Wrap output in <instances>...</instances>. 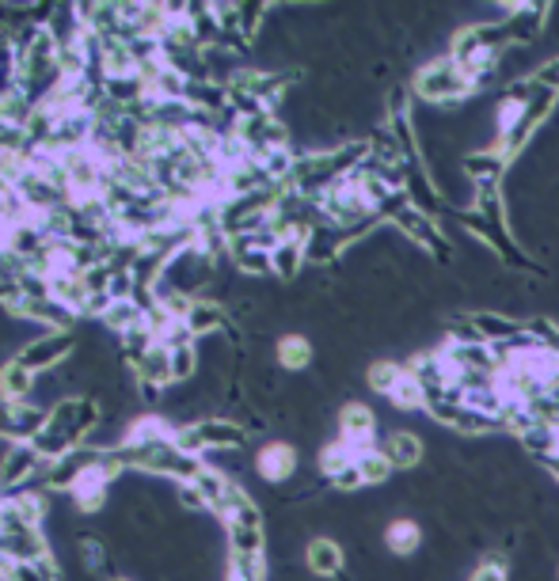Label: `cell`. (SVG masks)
<instances>
[{
	"label": "cell",
	"instance_id": "1",
	"mask_svg": "<svg viewBox=\"0 0 559 581\" xmlns=\"http://www.w3.org/2000/svg\"><path fill=\"white\" fill-rule=\"evenodd\" d=\"M99 422H103V407H99L96 395H65L58 399L50 414H46V426L35 437V449L46 456V460H58V456H69V452L92 445Z\"/></svg>",
	"mask_w": 559,
	"mask_h": 581
},
{
	"label": "cell",
	"instance_id": "2",
	"mask_svg": "<svg viewBox=\"0 0 559 581\" xmlns=\"http://www.w3.org/2000/svg\"><path fill=\"white\" fill-rule=\"evenodd\" d=\"M411 95L426 103V107H434V111H453V107H461L468 103L476 88H472V80L464 73L457 61H449V57H430L423 61L415 73H411Z\"/></svg>",
	"mask_w": 559,
	"mask_h": 581
},
{
	"label": "cell",
	"instance_id": "3",
	"mask_svg": "<svg viewBox=\"0 0 559 581\" xmlns=\"http://www.w3.org/2000/svg\"><path fill=\"white\" fill-rule=\"evenodd\" d=\"M175 441L191 456L206 460L221 452H240L251 441V430L236 418H191V422L175 426Z\"/></svg>",
	"mask_w": 559,
	"mask_h": 581
},
{
	"label": "cell",
	"instance_id": "4",
	"mask_svg": "<svg viewBox=\"0 0 559 581\" xmlns=\"http://www.w3.org/2000/svg\"><path fill=\"white\" fill-rule=\"evenodd\" d=\"M80 350V338L73 331H46V335L31 338L27 346L16 350V361L31 373H50V369H61L65 361H73V354Z\"/></svg>",
	"mask_w": 559,
	"mask_h": 581
},
{
	"label": "cell",
	"instance_id": "5",
	"mask_svg": "<svg viewBox=\"0 0 559 581\" xmlns=\"http://www.w3.org/2000/svg\"><path fill=\"white\" fill-rule=\"evenodd\" d=\"M556 16V4H533V0H521V4H502V27L514 50H529L533 42L544 38L548 31V19Z\"/></svg>",
	"mask_w": 559,
	"mask_h": 581
},
{
	"label": "cell",
	"instance_id": "6",
	"mask_svg": "<svg viewBox=\"0 0 559 581\" xmlns=\"http://www.w3.org/2000/svg\"><path fill=\"white\" fill-rule=\"evenodd\" d=\"M46 456L35 445H8L0 452V494H16V490H31L39 483Z\"/></svg>",
	"mask_w": 559,
	"mask_h": 581
},
{
	"label": "cell",
	"instance_id": "7",
	"mask_svg": "<svg viewBox=\"0 0 559 581\" xmlns=\"http://www.w3.org/2000/svg\"><path fill=\"white\" fill-rule=\"evenodd\" d=\"M46 414H50V407L0 399V441H8V445H35V437L46 426Z\"/></svg>",
	"mask_w": 559,
	"mask_h": 581
},
{
	"label": "cell",
	"instance_id": "8",
	"mask_svg": "<svg viewBox=\"0 0 559 581\" xmlns=\"http://www.w3.org/2000/svg\"><path fill=\"white\" fill-rule=\"evenodd\" d=\"M335 430H339V441H347L354 452H366L373 449L377 441V430H381V418L369 403H343L339 414H335Z\"/></svg>",
	"mask_w": 559,
	"mask_h": 581
},
{
	"label": "cell",
	"instance_id": "9",
	"mask_svg": "<svg viewBox=\"0 0 559 581\" xmlns=\"http://www.w3.org/2000/svg\"><path fill=\"white\" fill-rule=\"evenodd\" d=\"M510 156L499 149V145H491V149H468L461 156V171H464V179L472 183L476 190L483 187H499L506 183V175H510Z\"/></svg>",
	"mask_w": 559,
	"mask_h": 581
},
{
	"label": "cell",
	"instance_id": "10",
	"mask_svg": "<svg viewBox=\"0 0 559 581\" xmlns=\"http://www.w3.org/2000/svg\"><path fill=\"white\" fill-rule=\"evenodd\" d=\"M42 555H54L46 528H0V563L12 566Z\"/></svg>",
	"mask_w": 559,
	"mask_h": 581
},
{
	"label": "cell",
	"instance_id": "11",
	"mask_svg": "<svg viewBox=\"0 0 559 581\" xmlns=\"http://www.w3.org/2000/svg\"><path fill=\"white\" fill-rule=\"evenodd\" d=\"M301 468V460H297V449H293L290 441H267L263 449L255 452V471H259V479L270 483V487H282V483H290L293 475Z\"/></svg>",
	"mask_w": 559,
	"mask_h": 581
},
{
	"label": "cell",
	"instance_id": "12",
	"mask_svg": "<svg viewBox=\"0 0 559 581\" xmlns=\"http://www.w3.org/2000/svg\"><path fill=\"white\" fill-rule=\"evenodd\" d=\"M183 327L194 335V342H198V338H213V335H232V312L221 304V300L198 297L191 304L187 319H183Z\"/></svg>",
	"mask_w": 559,
	"mask_h": 581
},
{
	"label": "cell",
	"instance_id": "13",
	"mask_svg": "<svg viewBox=\"0 0 559 581\" xmlns=\"http://www.w3.org/2000/svg\"><path fill=\"white\" fill-rule=\"evenodd\" d=\"M305 566H309L312 578H339L347 566V551L331 536H312L305 544Z\"/></svg>",
	"mask_w": 559,
	"mask_h": 581
},
{
	"label": "cell",
	"instance_id": "14",
	"mask_svg": "<svg viewBox=\"0 0 559 581\" xmlns=\"http://www.w3.org/2000/svg\"><path fill=\"white\" fill-rule=\"evenodd\" d=\"M381 452L396 471H415L426 460V441L415 430H392L385 437Z\"/></svg>",
	"mask_w": 559,
	"mask_h": 581
},
{
	"label": "cell",
	"instance_id": "15",
	"mask_svg": "<svg viewBox=\"0 0 559 581\" xmlns=\"http://www.w3.org/2000/svg\"><path fill=\"white\" fill-rule=\"evenodd\" d=\"M35 380L39 376L31 373V369H23L20 361H16V354L8 357V361H0V399H8V403H31Z\"/></svg>",
	"mask_w": 559,
	"mask_h": 581
},
{
	"label": "cell",
	"instance_id": "16",
	"mask_svg": "<svg viewBox=\"0 0 559 581\" xmlns=\"http://www.w3.org/2000/svg\"><path fill=\"white\" fill-rule=\"evenodd\" d=\"M229 555L236 559H267V525H229Z\"/></svg>",
	"mask_w": 559,
	"mask_h": 581
},
{
	"label": "cell",
	"instance_id": "17",
	"mask_svg": "<svg viewBox=\"0 0 559 581\" xmlns=\"http://www.w3.org/2000/svg\"><path fill=\"white\" fill-rule=\"evenodd\" d=\"M312 357H316V350H312V342L305 335H282L278 338V346H274V361H278V369H286V373H305L312 365Z\"/></svg>",
	"mask_w": 559,
	"mask_h": 581
},
{
	"label": "cell",
	"instance_id": "18",
	"mask_svg": "<svg viewBox=\"0 0 559 581\" xmlns=\"http://www.w3.org/2000/svg\"><path fill=\"white\" fill-rule=\"evenodd\" d=\"M385 547L388 555H415L419 547H423V525L419 521H411V517H396V521H388L385 528Z\"/></svg>",
	"mask_w": 559,
	"mask_h": 581
},
{
	"label": "cell",
	"instance_id": "19",
	"mask_svg": "<svg viewBox=\"0 0 559 581\" xmlns=\"http://www.w3.org/2000/svg\"><path fill=\"white\" fill-rule=\"evenodd\" d=\"M305 266H309V259H305V240H282V244L270 251V270L282 282H297V274Z\"/></svg>",
	"mask_w": 559,
	"mask_h": 581
},
{
	"label": "cell",
	"instance_id": "20",
	"mask_svg": "<svg viewBox=\"0 0 559 581\" xmlns=\"http://www.w3.org/2000/svg\"><path fill=\"white\" fill-rule=\"evenodd\" d=\"M404 376H407V365L404 361H392V357H377V361H369V369H366V384L373 388L377 395H392L400 384H404Z\"/></svg>",
	"mask_w": 559,
	"mask_h": 581
},
{
	"label": "cell",
	"instance_id": "21",
	"mask_svg": "<svg viewBox=\"0 0 559 581\" xmlns=\"http://www.w3.org/2000/svg\"><path fill=\"white\" fill-rule=\"evenodd\" d=\"M191 483L198 487V494L206 498L210 513H217V509H221V502H225V494H229V487L236 483V479H229L225 471H217V468H210V464H206V468L194 475Z\"/></svg>",
	"mask_w": 559,
	"mask_h": 581
},
{
	"label": "cell",
	"instance_id": "22",
	"mask_svg": "<svg viewBox=\"0 0 559 581\" xmlns=\"http://www.w3.org/2000/svg\"><path fill=\"white\" fill-rule=\"evenodd\" d=\"M4 581H61V566L54 555H42V559H27V563H12Z\"/></svg>",
	"mask_w": 559,
	"mask_h": 581
},
{
	"label": "cell",
	"instance_id": "23",
	"mask_svg": "<svg viewBox=\"0 0 559 581\" xmlns=\"http://www.w3.org/2000/svg\"><path fill=\"white\" fill-rule=\"evenodd\" d=\"M358 471H362V479H366V487H388L392 483V464H388V456L381 452V445H373V449L358 452Z\"/></svg>",
	"mask_w": 559,
	"mask_h": 581
},
{
	"label": "cell",
	"instance_id": "24",
	"mask_svg": "<svg viewBox=\"0 0 559 581\" xmlns=\"http://www.w3.org/2000/svg\"><path fill=\"white\" fill-rule=\"evenodd\" d=\"M354 460H358V452L350 449L347 441H339V437H335V441H328V445L320 449V456H316V468H320L324 479H331V475H339L343 468H350Z\"/></svg>",
	"mask_w": 559,
	"mask_h": 581
},
{
	"label": "cell",
	"instance_id": "25",
	"mask_svg": "<svg viewBox=\"0 0 559 581\" xmlns=\"http://www.w3.org/2000/svg\"><path fill=\"white\" fill-rule=\"evenodd\" d=\"M270 570H267V559H236L229 555L225 563V581H267Z\"/></svg>",
	"mask_w": 559,
	"mask_h": 581
},
{
	"label": "cell",
	"instance_id": "26",
	"mask_svg": "<svg viewBox=\"0 0 559 581\" xmlns=\"http://www.w3.org/2000/svg\"><path fill=\"white\" fill-rule=\"evenodd\" d=\"M77 563L88 570V574H96L107 566V544L99 540V536H80L77 540Z\"/></svg>",
	"mask_w": 559,
	"mask_h": 581
},
{
	"label": "cell",
	"instance_id": "27",
	"mask_svg": "<svg viewBox=\"0 0 559 581\" xmlns=\"http://www.w3.org/2000/svg\"><path fill=\"white\" fill-rule=\"evenodd\" d=\"M198 361H202V354H198V342H191V346H175L172 350L175 384H187V380H194V373H198Z\"/></svg>",
	"mask_w": 559,
	"mask_h": 581
},
{
	"label": "cell",
	"instance_id": "28",
	"mask_svg": "<svg viewBox=\"0 0 559 581\" xmlns=\"http://www.w3.org/2000/svg\"><path fill=\"white\" fill-rule=\"evenodd\" d=\"M388 399H392V407H396V411H407V414L426 411V395H423V388L411 380V376H404V384L388 395Z\"/></svg>",
	"mask_w": 559,
	"mask_h": 581
},
{
	"label": "cell",
	"instance_id": "29",
	"mask_svg": "<svg viewBox=\"0 0 559 581\" xmlns=\"http://www.w3.org/2000/svg\"><path fill=\"white\" fill-rule=\"evenodd\" d=\"M468 581H510V570H506V559H499V555H487L472 574H468Z\"/></svg>",
	"mask_w": 559,
	"mask_h": 581
},
{
	"label": "cell",
	"instance_id": "30",
	"mask_svg": "<svg viewBox=\"0 0 559 581\" xmlns=\"http://www.w3.org/2000/svg\"><path fill=\"white\" fill-rule=\"evenodd\" d=\"M328 483H331V490H339V494H358V490L366 487V479H362V471H358V460H354L350 468L339 471V475H331Z\"/></svg>",
	"mask_w": 559,
	"mask_h": 581
},
{
	"label": "cell",
	"instance_id": "31",
	"mask_svg": "<svg viewBox=\"0 0 559 581\" xmlns=\"http://www.w3.org/2000/svg\"><path fill=\"white\" fill-rule=\"evenodd\" d=\"M175 502L187 509V513H210L206 498L198 494V487H194V483H179V487H175Z\"/></svg>",
	"mask_w": 559,
	"mask_h": 581
},
{
	"label": "cell",
	"instance_id": "32",
	"mask_svg": "<svg viewBox=\"0 0 559 581\" xmlns=\"http://www.w3.org/2000/svg\"><path fill=\"white\" fill-rule=\"evenodd\" d=\"M537 464L548 471V479H552V483L559 487V456H548V460H537Z\"/></svg>",
	"mask_w": 559,
	"mask_h": 581
},
{
	"label": "cell",
	"instance_id": "33",
	"mask_svg": "<svg viewBox=\"0 0 559 581\" xmlns=\"http://www.w3.org/2000/svg\"><path fill=\"white\" fill-rule=\"evenodd\" d=\"M8 578V563H0V581Z\"/></svg>",
	"mask_w": 559,
	"mask_h": 581
},
{
	"label": "cell",
	"instance_id": "34",
	"mask_svg": "<svg viewBox=\"0 0 559 581\" xmlns=\"http://www.w3.org/2000/svg\"><path fill=\"white\" fill-rule=\"evenodd\" d=\"M111 581H134V578H111Z\"/></svg>",
	"mask_w": 559,
	"mask_h": 581
},
{
	"label": "cell",
	"instance_id": "35",
	"mask_svg": "<svg viewBox=\"0 0 559 581\" xmlns=\"http://www.w3.org/2000/svg\"><path fill=\"white\" fill-rule=\"evenodd\" d=\"M556 574H559V570H556Z\"/></svg>",
	"mask_w": 559,
	"mask_h": 581
}]
</instances>
